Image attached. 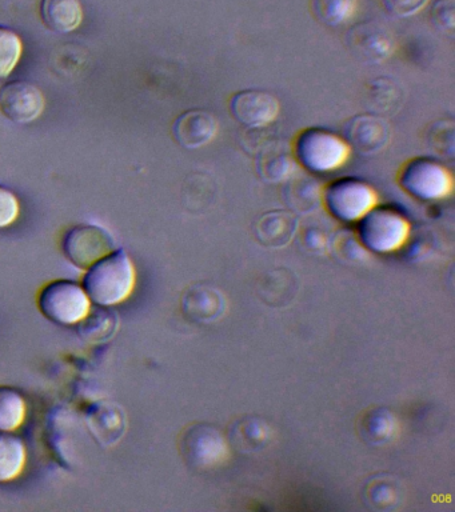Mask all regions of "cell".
I'll use <instances>...</instances> for the list:
<instances>
[{"instance_id": "d6a6232c", "label": "cell", "mask_w": 455, "mask_h": 512, "mask_svg": "<svg viewBox=\"0 0 455 512\" xmlns=\"http://www.w3.org/2000/svg\"><path fill=\"white\" fill-rule=\"evenodd\" d=\"M333 246L339 254L349 259H358L366 255V248L359 242L358 236L342 231L335 236Z\"/></svg>"}, {"instance_id": "83f0119b", "label": "cell", "mask_w": 455, "mask_h": 512, "mask_svg": "<svg viewBox=\"0 0 455 512\" xmlns=\"http://www.w3.org/2000/svg\"><path fill=\"white\" fill-rule=\"evenodd\" d=\"M363 428L366 430V438L371 442H383L389 440L394 435L397 423H395L394 416L387 414L385 410H378L366 419Z\"/></svg>"}, {"instance_id": "30bf717a", "label": "cell", "mask_w": 455, "mask_h": 512, "mask_svg": "<svg viewBox=\"0 0 455 512\" xmlns=\"http://www.w3.org/2000/svg\"><path fill=\"white\" fill-rule=\"evenodd\" d=\"M343 139L349 144L350 150L363 156H373L389 146L391 127L382 115L363 112L347 120Z\"/></svg>"}, {"instance_id": "5b68a950", "label": "cell", "mask_w": 455, "mask_h": 512, "mask_svg": "<svg viewBox=\"0 0 455 512\" xmlns=\"http://www.w3.org/2000/svg\"><path fill=\"white\" fill-rule=\"evenodd\" d=\"M37 303L46 319L65 327L77 326L93 307L85 288L66 279L53 280L42 287Z\"/></svg>"}, {"instance_id": "7c38bea8", "label": "cell", "mask_w": 455, "mask_h": 512, "mask_svg": "<svg viewBox=\"0 0 455 512\" xmlns=\"http://www.w3.org/2000/svg\"><path fill=\"white\" fill-rule=\"evenodd\" d=\"M230 114L246 128L270 126L277 120L281 104L269 91L242 90L235 92L229 102Z\"/></svg>"}, {"instance_id": "ba28073f", "label": "cell", "mask_w": 455, "mask_h": 512, "mask_svg": "<svg viewBox=\"0 0 455 512\" xmlns=\"http://www.w3.org/2000/svg\"><path fill=\"white\" fill-rule=\"evenodd\" d=\"M181 452L190 467L210 470L225 462L229 456V446L217 428L197 424L183 432Z\"/></svg>"}, {"instance_id": "8fae6325", "label": "cell", "mask_w": 455, "mask_h": 512, "mask_svg": "<svg viewBox=\"0 0 455 512\" xmlns=\"http://www.w3.org/2000/svg\"><path fill=\"white\" fill-rule=\"evenodd\" d=\"M45 107V94L26 80H14L0 88V111L11 122H34L43 114Z\"/></svg>"}, {"instance_id": "603a6c76", "label": "cell", "mask_w": 455, "mask_h": 512, "mask_svg": "<svg viewBox=\"0 0 455 512\" xmlns=\"http://www.w3.org/2000/svg\"><path fill=\"white\" fill-rule=\"evenodd\" d=\"M218 184L207 172H191L183 184V202L190 211L202 212L215 203Z\"/></svg>"}, {"instance_id": "484cf974", "label": "cell", "mask_w": 455, "mask_h": 512, "mask_svg": "<svg viewBox=\"0 0 455 512\" xmlns=\"http://www.w3.org/2000/svg\"><path fill=\"white\" fill-rule=\"evenodd\" d=\"M427 147L441 159L453 160L455 155V123L453 119H439L426 132Z\"/></svg>"}, {"instance_id": "4fadbf2b", "label": "cell", "mask_w": 455, "mask_h": 512, "mask_svg": "<svg viewBox=\"0 0 455 512\" xmlns=\"http://www.w3.org/2000/svg\"><path fill=\"white\" fill-rule=\"evenodd\" d=\"M87 430L103 448H113L127 431V416L121 404L101 400L90 404L85 414Z\"/></svg>"}, {"instance_id": "836d02e7", "label": "cell", "mask_w": 455, "mask_h": 512, "mask_svg": "<svg viewBox=\"0 0 455 512\" xmlns=\"http://www.w3.org/2000/svg\"><path fill=\"white\" fill-rule=\"evenodd\" d=\"M430 0H383L389 14L397 18H410L419 14Z\"/></svg>"}, {"instance_id": "44dd1931", "label": "cell", "mask_w": 455, "mask_h": 512, "mask_svg": "<svg viewBox=\"0 0 455 512\" xmlns=\"http://www.w3.org/2000/svg\"><path fill=\"white\" fill-rule=\"evenodd\" d=\"M119 315L111 307H91L89 314L77 324L78 335L86 343L102 344L110 342L119 330Z\"/></svg>"}, {"instance_id": "2e32d148", "label": "cell", "mask_w": 455, "mask_h": 512, "mask_svg": "<svg viewBox=\"0 0 455 512\" xmlns=\"http://www.w3.org/2000/svg\"><path fill=\"white\" fill-rule=\"evenodd\" d=\"M255 156H257L255 167L263 182L285 183L299 171L293 148L279 139L274 140Z\"/></svg>"}, {"instance_id": "5bb4252c", "label": "cell", "mask_w": 455, "mask_h": 512, "mask_svg": "<svg viewBox=\"0 0 455 512\" xmlns=\"http://www.w3.org/2000/svg\"><path fill=\"white\" fill-rule=\"evenodd\" d=\"M218 131L217 116L201 108L183 112L173 124L174 139L187 150H197L207 146L213 142Z\"/></svg>"}, {"instance_id": "ac0fdd59", "label": "cell", "mask_w": 455, "mask_h": 512, "mask_svg": "<svg viewBox=\"0 0 455 512\" xmlns=\"http://www.w3.org/2000/svg\"><path fill=\"white\" fill-rule=\"evenodd\" d=\"M323 184L315 176L297 172L286 180L283 199L295 214H310L322 204Z\"/></svg>"}, {"instance_id": "8992f818", "label": "cell", "mask_w": 455, "mask_h": 512, "mask_svg": "<svg viewBox=\"0 0 455 512\" xmlns=\"http://www.w3.org/2000/svg\"><path fill=\"white\" fill-rule=\"evenodd\" d=\"M399 186L423 202L447 198L453 192L451 172L438 160L414 158L407 160L398 174Z\"/></svg>"}, {"instance_id": "277c9868", "label": "cell", "mask_w": 455, "mask_h": 512, "mask_svg": "<svg viewBox=\"0 0 455 512\" xmlns=\"http://www.w3.org/2000/svg\"><path fill=\"white\" fill-rule=\"evenodd\" d=\"M378 192L366 180L346 176L323 187L322 204L333 218L342 223H357L375 206Z\"/></svg>"}, {"instance_id": "3957f363", "label": "cell", "mask_w": 455, "mask_h": 512, "mask_svg": "<svg viewBox=\"0 0 455 512\" xmlns=\"http://www.w3.org/2000/svg\"><path fill=\"white\" fill-rule=\"evenodd\" d=\"M357 236L362 246L374 254H391L406 246L411 224L406 216L389 206H375L358 220Z\"/></svg>"}, {"instance_id": "f1b7e54d", "label": "cell", "mask_w": 455, "mask_h": 512, "mask_svg": "<svg viewBox=\"0 0 455 512\" xmlns=\"http://www.w3.org/2000/svg\"><path fill=\"white\" fill-rule=\"evenodd\" d=\"M235 438L242 440L243 448H249L250 451L257 450L265 446V442L269 439V430L262 420L250 418L241 420V426L237 428Z\"/></svg>"}, {"instance_id": "1f68e13d", "label": "cell", "mask_w": 455, "mask_h": 512, "mask_svg": "<svg viewBox=\"0 0 455 512\" xmlns=\"http://www.w3.org/2000/svg\"><path fill=\"white\" fill-rule=\"evenodd\" d=\"M21 204L13 190L0 186V230L10 227L18 219Z\"/></svg>"}, {"instance_id": "6da1fadb", "label": "cell", "mask_w": 455, "mask_h": 512, "mask_svg": "<svg viewBox=\"0 0 455 512\" xmlns=\"http://www.w3.org/2000/svg\"><path fill=\"white\" fill-rule=\"evenodd\" d=\"M137 286V268L123 248L111 252L87 268L82 287L91 303L97 306H118L133 295Z\"/></svg>"}, {"instance_id": "9a60e30c", "label": "cell", "mask_w": 455, "mask_h": 512, "mask_svg": "<svg viewBox=\"0 0 455 512\" xmlns=\"http://www.w3.org/2000/svg\"><path fill=\"white\" fill-rule=\"evenodd\" d=\"M182 311L191 322H217L226 311V299L217 287L205 283L194 284L183 294Z\"/></svg>"}, {"instance_id": "f546056e", "label": "cell", "mask_w": 455, "mask_h": 512, "mask_svg": "<svg viewBox=\"0 0 455 512\" xmlns=\"http://www.w3.org/2000/svg\"><path fill=\"white\" fill-rule=\"evenodd\" d=\"M431 22L439 31L451 36L455 31V0H435L431 8Z\"/></svg>"}, {"instance_id": "d6986e66", "label": "cell", "mask_w": 455, "mask_h": 512, "mask_svg": "<svg viewBox=\"0 0 455 512\" xmlns=\"http://www.w3.org/2000/svg\"><path fill=\"white\" fill-rule=\"evenodd\" d=\"M365 99L370 112L378 115H395L405 103V90L394 78L379 76L367 84Z\"/></svg>"}, {"instance_id": "4316f807", "label": "cell", "mask_w": 455, "mask_h": 512, "mask_svg": "<svg viewBox=\"0 0 455 512\" xmlns=\"http://www.w3.org/2000/svg\"><path fill=\"white\" fill-rule=\"evenodd\" d=\"M23 54L21 36L9 27L0 26V80L9 78Z\"/></svg>"}, {"instance_id": "7402d4cb", "label": "cell", "mask_w": 455, "mask_h": 512, "mask_svg": "<svg viewBox=\"0 0 455 512\" xmlns=\"http://www.w3.org/2000/svg\"><path fill=\"white\" fill-rule=\"evenodd\" d=\"M27 462L26 444L13 432L0 431V484L21 476Z\"/></svg>"}, {"instance_id": "9c48e42d", "label": "cell", "mask_w": 455, "mask_h": 512, "mask_svg": "<svg viewBox=\"0 0 455 512\" xmlns=\"http://www.w3.org/2000/svg\"><path fill=\"white\" fill-rule=\"evenodd\" d=\"M346 43L351 54L366 64L385 62L397 48L393 32L374 20L354 24L347 32Z\"/></svg>"}, {"instance_id": "7a4b0ae2", "label": "cell", "mask_w": 455, "mask_h": 512, "mask_svg": "<svg viewBox=\"0 0 455 512\" xmlns=\"http://www.w3.org/2000/svg\"><path fill=\"white\" fill-rule=\"evenodd\" d=\"M350 151L345 139L319 127L305 128L295 136L293 144L299 166L313 174H327L345 166Z\"/></svg>"}, {"instance_id": "4dcf8cb0", "label": "cell", "mask_w": 455, "mask_h": 512, "mask_svg": "<svg viewBox=\"0 0 455 512\" xmlns=\"http://www.w3.org/2000/svg\"><path fill=\"white\" fill-rule=\"evenodd\" d=\"M277 139V135L269 131V126L247 128L242 135V146L249 154L257 155L259 151Z\"/></svg>"}, {"instance_id": "d4e9b609", "label": "cell", "mask_w": 455, "mask_h": 512, "mask_svg": "<svg viewBox=\"0 0 455 512\" xmlns=\"http://www.w3.org/2000/svg\"><path fill=\"white\" fill-rule=\"evenodd\" d=\"M311 10L325 26L339 27L357 14L358 0H311Z\"/></svg>"}, {"instance_id": "ffe728a7", "label": "cell", "mask_w": 455, "mask_h": 512, "mask_svg": "<svg viewBox=\"0 0 455 512\" xmlns=\"http://www.w3.org/2000/svg\"><path fill=\"white\" fill-rule=\"evenodd\" d=\"M41 18L51 31L70 34L83 22V7L79 0H42Z\"/></svg>"}, {"instance_id": "52a82bcc", "label": "cell", "mask_w": 455, "mask_h": 512, "mask_svg": "<svg viewBox=\"0 0 455 512\" xmlns=\"http://www.w3.org/2000/svg\"><path fill=\"white\" fill-rule=\"evenodd\" d=\"M113 235L97 224H77L63 235L62 251L79 270H87L117 250Z\"/></svg>"}, {"instance_id": "cb8c5ba5", "label": "cell", "mask_w": 455, "mask_h": 512, "mask_svg": "<svg viewBox=\"0 0 455 512\" xmlns=\"http://www.w3.org/2000/svg\"><path fill=\"white\" fill-rule=\"evenodd\" d=\"M27 403L17 388L0 386V431L14 432L25 423Z\"/></svg>"}, {"instance_id": "e575fe53", "label": "cell", "mask_w": 455, "mask_h": 512, "mask_svg": "<svg viewBox=\"0 0 455 512\" xmlns=\"http://www.w3.org/2000/svg\"><path fill=\"white\" fill-rule=\"evenodd\" d=\"M329 243L330 240L327 238L326 232L322 231L321 228L311 227L303 235V244H305L307 250L317 252V254L327 251Z\"/></svg>"}, {"instance_id": "e0dca14e", "label": "cell", "mask_w": 455, "mask_h": 512, "mask_svg": "<svg viewBox=\"0 0 455 512\" xmlns=\"http://www.w3.org/2000/svg\"><path fill=\"white\" fill-rule=\"evenodd\" d=\"M298 224V216L293 211L265 212L255 220V238L267 248H282L293 240L294 235L297 234Z\"/></svg>"}]
</instances>
